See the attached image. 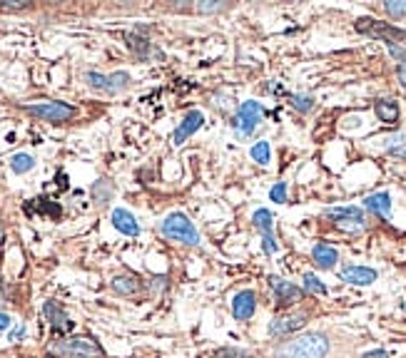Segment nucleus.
<instances>
[{
  "mask_svg": "<svg viewBox=\"0 0 406 358\" xmlns=\"http://www.w3.org/2000/svg\"><path fill=\"white\" fill-rule=\"evenodd\" d=\"M0 8L3 11H25L30 8V3L28 0H0Z\"/></svg>",
  "mask_w": 406,
  "mask_h": 358,
  "instance_id": "32",
  "label": "nucleus"
},
{
  "mask_svg": "<svg viewBox=\"0 0 406 358\" xmlns=\"http://www.w3.org/2000/svg\"><path fill=\"white\" fill-rule=\"evenodd\" d=\"M249 157H252V162H257V164H269V162H272V147H269L267 140H259L257 144H252Z\"/></svg>",
  "mask_w": 406,
  "mask_h": 358,
  "instance_id": "20",
  "label": "nucleus"
},
{
  "mask_svg": "<svg viewBox=\"0 0 406 358\" xmlns=\"http://www.w3.org/2000/svg\"><path fill=\"white\" fill-rule=\"evenodd\" d=\"M160 232H162V237L185 244V247H197L200 244V232L190 221V216L182 214V211H172V214L165 216L160 221Z\"/></svg>",
  "mask_w": 406,
  "mask_h": 358,
  "instance_id": "3",
  "label": "nucleus"
},
{
  "mask_svg": "<svg viewBox=\"0 0 406 358\" xmlns=\"http://www.w3.org/2000/svg\"><path fill=\"white\" fill-rule=\"evenodd\" d=\"M53 358H105L102 346L92 336H65L48 346Z\"/></svg>",
  "mask_w": 406,
  "mask_h": 358,
  "instance_id": "2",
  "label": "nucleus"
},
{
  "mask_svg": "<svg viewBox=\"0 0 406 358\" xmlns=\"http://www.w3.org/2000/svg\"><path fill=\"white\" fill-rule=\"evenodd\" d=\"M384 11L389 13L391 18H404L406 16V0H386Z\"/></svg>",
  "mask_w": 406,
  "mask_h": 358,
  "instance_id": "28",
  "label": "nucleus"
},
{
  "mask_svg": "<svg viewBox=\"0 0 406 358\" xmlns=\"http://www.w3.org/2000/svg\"><path fill=\"white\" fill-rule=\"evenodd\" d=\"M112 197V187L107 185L105 179H100V182H97L95 187H92V199L97 202V204H105L107 199H110Z\"/></svg>",
  "mask_w": 406,
  "mask_h": 358,
  "instance_id": "25",
  "label": "nucleus"
},
{
  "mask_svg": "<svg viewBox=\"0 0 406 358\" xmlns=\"http://www.w3.org/2000/svg\"><path fill=\"white\" fill-rule=\"evenodd\" d=\"M374 112L379 117V122H386V125H394L399 120V105L394 100H379L374 105Z\"/></svg>",
  "mask_w": 406,
  "mask_h": 358,
  "instance_id": "19",
  "label": "nucleus"
},
{
  "mask_svg": "<svg viewBox=\"0 0 406 358\" xmlns=\"http://www.w3.org/2000/svg\"><path fill=\"white\" fill-rule=\"evenodd\" d=\"M362 358H389V353L384 351V348H374V351H369V353H364Z\"/></svg>",
  "mask_w": 406,
  "mask_h": 358,
  "instance_id": "34",
  "label": "nucleus"
},
{
  "mask_svg": "<svg viewBox=\"0 0 406 358\" xmlns=\"http://www.w3.org/2000/svg\"><path fill=\"white\" fill-rule=\"evenodd\" d=\"M304 291L306 294H314V296H324L327 294V286H324L314 274H304Z\"/></svg>",
  "mask_w": 406,
  "mask_h": 358,
  "instance_id": "24",
  "label": "nucleus"
},
{
  "mask_svg": "<svg viewBox=\"0 0 406 358\" xmlns=\"http://www.w3.org/2000/svg\"><path fill=\"white\" fill-rule=\"evenodd\" d=\"M254 311H257V294L252 289L237 291L232 299V316L237 321H247V319L254 316Z\"/></svg>",
  "mask_w": 406,
  "mask_h": 358,
  "instance_id": "11",
  "label": "nucleus"
},
{
  "mask_svg": "<svg viewBox=\"0 0 406 358\" xmlns=\"http://www.w3.org/2000/svg\"><path fill=\"white\" fill-rule=\"evenodd\" d=\"M112 227H115L120 234H125V237H138V234H140L138 219H135V216H132L127 209H115V211H112Z\"/></svg>",
  "mask_w": 406,
  "mask_h": 358,
  "instance_id": "15",
  "label": "nucleus"
},
{
  "mask_svg": "<svg viewBox=\"0 0 406 358\" xmlns=\"http://www.w3.org/2000/svg\"><path fill=\"white\" fill-rule=\"evenodd\" d=\"M324 216H329L339 229H344L349 234H359L366 229L364 211L359 206H332V209L324 211Z\"/></svg>",
  "mask_w": 406,
  "mask_h": 358,
  "instance_id": "5",
  "label": "nucleus"
},
{
  "mask_svg": "<svg viewBox=\"0 0 406 358\" xmlns=\"http://www.w3.org/2000/svg\"><path fill=\"white\" fill-rule=\"evenodd\" d=\"M42 311H45V316H48V321H50V326H53L55 333L73 331V321H70V316L65 314L63 309H60L58 304H55V301H45Z\"/></svg>",
  "mask_w": 406,
  "mask_h": 358,
  "instance_id": "14",
  "label": "nucleus"
},
{
  "mask_svg": "<svg viewBox=\"0 0 406 358\" xmlns=\"http://www.w3.org/2000/svg\"><path fill=\"white\" fill-rule=\"evenodd\" d=\"M110 286H112V291H115V294H120V296H132V294H138V291L143 289L140 279H138V276H132V274L115 276V279L110 281Z\"/></svg>",
  "mask_w": 406,
  "mask_h": 358,
  "instance_id": "18",
  "label": "nucleus"
},
{
  "mask_svg": "<svg viewBox=\"0 0 406 358\" xmlns=\"http://www.w3.org/2000/svg\"><path fill=\"white\" fill-rule=\"evenodd\" d=\"M205 125V115H202L200 110H192V112H187L185 115V120L179 122L177 125V130H174V135H172V142L177 144H185V140L187 137H192V135H195L197 130H200V127Z\"/></svg>",
  "mask_w": 406,
  "mask_h": 358,
  "instance_id": "13",
  "label": "nucleus"
},
{
  "mask_svg": "<svg viewBox=\"0 0 406 358\" xmlns=\"http://www.w3.org/2000/svg\"><path fill=\"white\" fill-rule=\"evenodd\" d=\"M85 80L90 82V87H97V90H107V78L100 73H88L85 75Z\"/></svg>",
  "mask_w": 406,
  "mask_h": 358,
  "instance_id": "31",
  "label": "nucleus"
},
{
  "mask_svg": "<svg viewBox=\"0 0 406 358\" xmlns=\"http://www.w3.org/2000/svg\"><path fill=\"white\" fill-rule=\"evenodd\" d=\"M329 353V338L319 331L299 333L289 341H282L272 351V358H324Z\"/></svg>",
  "mask_w": 406,
  "mask_h": 358,
  "instance_id": "1",
  "label": "nucleus"
},
{
  "mask_svg": "<svg viewBox=\"0 0 406 358\" xmlns=\"http://www.w3.org/2000/svg\"><path fill=\"white\" fill-rule=\"evenodd\" d=\"M252 224L259 229L262 234V249L267 257L280 252V244H277V237H275V216L269 209H257L252 214Z\"/></svg>",
  "mask_w": 406,
  "mask_h": 358,
  "instance_id": "9",
  "label": "nucleus"
},
{
  "mask_svg": "<svg viewBox=\"0 0 406 358\" xmlns=\"http://www.w3.org/2000/svg\"><path fill=\"white\" fill-rule=\"evenodd\" d=\"M391 50V55H394L396 60H399V65H396V70H399V82L404 85V90H406V53L401 48H389Z\"/></svg>",
  "mask_w": 406,
  "mask_h": 358,
  "instance_id": "27",
  "label": "nucleus"
},
{
  "mask_svg": "<svg viewBox=\"0 0 406 358\" xmlns=\"http://www.w3.org/2000/svg\"><path fill=\"white\" fill-rule=\"evenodd\" d=\"M25 112L42 122H53V125H63V122L75 117V107L68 105V102H40V105H28Z\"/></svg>",
  "mask_w": 406,
  "mask_h": 358,
  "instance_id": "6",
  "label": "nucleus"
},
{
  "mask_svg": "<svg viewBox=\"0 0 406 358\" xmlns=\"http://www.w3.org/2000/svg\"><path fill=\"white\" fill-rule=\"evenodd\" d=\"M212 358H252V353L244 348H220L212 353Z\"/></svg>",
  "mask_w": 406,
  "mask_h": 358,
  "instance_id": "29",
  "label": "nucleus"
},
{
  "mask_svg": "<svg viewBox=\"0 0 406 358\" xmlns=\"http://www.w3.org/2000/svg\"><path fill=\"white\" fill-rule=\"evenodd\" d=\"M364 206L371 211V214L381 216V219H389V214H391V195H389V192H376V195H369L364 199Z\"/></svg>",
  "mask_w": 406,
  "mask_h": 358,
  "instance_id": "17",
  "label": "nucleus"
},
{
  "mask_svg": "<svg viewBox=\"0 0 406 358\" xmlns=\"http://www.w3.org/2000/svg\"><path fill=\"white\" fill-rule=\"evenodd\" d=\"M269 199L277 202V204H285L287 202V182H277V185L269 190Z\"/></svg>",
  "mask_w": 406,
  "mask_h": 358,
  "instance_id": "30",
  "label": "nucleus"
},
{
  "mask_svg": "<svg viewBox=\"0 0 406 358\" xmlns=\"http://www.w3.org/2000/svg\"><path fill=\"white\" fill-rule=\"evenodd\" d=\"M311 259H314V264H317V268H334L339 261V252L332 247V244H314V249H311Z\"/></svg>",
  "mask_w": 406,
  "mask_h": 358,
  "instance_id": "16",
  "label": "nucleus"
},
{
  "mask_svg": "<svg viewBox=\"0 0 406 358\" xmlns=\"http://www.w3.org/2000/svg\"><path fill=\"white\" fill-rule=\"evenodd\" d=\"M289 102H292V107H294V110L304 112V115H306V112L314 110V100H311L309 95H292Z\"/></svg>",
  "mask_w": 406,
  "mask_h": 358,
  "instance_id": "26",
  "label": "nucleus"
},
{
  "mask_svg": "<svg viewBox=\"0 0 406 358\" xmlns=\"http://www.w3.org/2000/svg\"><path fill=\"white\" fill-rule=\"evenodd\" d=\"M32 167H35V157H32V154H28V152L13 154L11 169H13L16 174H25V172H30Z\"/></svg>",
  "mask_w": 406,
  "mask_h": 358,
  "instance_id": "21",
  "label": "nucleus"
},
{
  "mask_svg": "<svg viewBox=\"0 0 406 358\" xmlns=\"http://www.w3.org/2000/svg\"><path fill=\"white\" fill-rule=\"evenodd\" d=\"M357 30L364 32V35H371V37H381L389 48H394L396 42H399V45H406V30L389 25V23L371 20V18H362V20H357Z\"/></svg>",
  "mask_w": 406,
  "mask_h": 358,
  "instance_id": "4",
  "label": "nucleus"
},
{
  "mask_svg": "<svg viewBox=\"0 0 406 358\" xmlns=\"http://www.w3.org/2000/svg\"><path fill=\"white\" fill-rule=\"evenodd\" d=\"M376 279H379V274H376V268H371V266H359V264H347V266L342 268V281H347V284H354V286H369V284H374Z\"/></svg>",
  "mask_w": 406,
  "mask_h": 358,
  "instance_id": "12",
  "label": "nucleus"
},
{
  "mask_svg": "<svg viewBox=\"0 0 406 358\" xmlns=\"http://www.w3.org/2000/svg\"><path fill=\"white\" fill-rule=\"evenodd\" d=\"M127 45H130L132 53L138 55V58H143V60L148 58L150 48H153L148 40H143V37H138V35H127Z\"/></svg>",
  "mask_w": 406,
  "mask_h": 358,
  "instance_id": "22",
  "label": "nucleus"
},
{
  "mask_svg": "<svg viewBox=\"0 0 406 358\" xmlns=\"http://www.w3.org/2000/svg\"><path fill=\"white\" fill-rule=\"evenodd\" d=\"M262 115H264V107L259 105V102H254V100L242 102L237 115H234V120H232L234 132H237L239 137H249V135L257 130L259 122H262Z\"/></svg>",
  "mask_w": 406,
  "mask_h": 358,
  "instance_id": "7",
  "label": "nucleus"
},
{
  "mask_svg": "<svg viewBox=\"0 0 406 358\" xmlns=\"http://www.w3.org/2000/svg\"><path fill=\"white\" fill-rule=\"evenodd\" d=\"M391 154H396V157H406V147H401V149H391Z\"/></svg>",
  "mask_w": 406,
  "mask_h": 358,
  "instance_id": "37",
  "label": "nucleus"
},
{
  "mask_svg": "<svg viewBox=\"0 0 406 358\" xmlns=\"http://www.w3.org/2000/svg\"><path fill=\"white\" fill-rule=\"evenodd\" d=\"M23 333H25V328H23V326H18V328H16V331H13V333H11V336H8V338H11V341H16V338H20V336H23Z\"/></svg>",
  "mask_w": 406,
  "mask_h": 358,
  "instance_id": "36",
  "label": "nucleus"
},
{
  "mask_svg": "<svg viewBox=\"0 0 406 358\" xmlns=\"http://www.w3.org/2000/svg\"><path fill=\"white\" fill-rule=\"evenodd\" d=\"M11 316H6V314H0V331H6V328H11Z\"/></svg>",
  "mask_w": 406,
  "mask_h": 358,
  "instance_id": "35",
  "label": "nucleus"
},
{
  "mask_svg": "<svg viewBox=\"0 0 406 358\" xmlns=\"http://www.w3.org/2000/svg\"><path fill=\"white\" fill-rule=\"evenodd\" d=\"M304 323H306L304 311H299V314H282V316H277L275 321L269 323L267 331H269V336H275V338H287L294 331H299Z\"/></svg>",
  "mask_w": 406,
  "mask_h": 358,
  "instance_id": "10",
  "label": "nucleus"
},
{
  "mask_svg": "<svg viewBox=\"0 0 406 358\" xmlns=\"http://www.w3.org/2000/svg\"><path fill=\"white\" fill-rule=\"evenodd\" d=\"M225 3H200V6H197V11L200 13H220V11H225Z\"/></svg>",
  "mask_w": 406,
  "mask_h": 358,
  "instance_id": "33",
  "label": "nucleus"
},
{
  "mask_svg": "<svg viewBox=\"0 0 406 358\" xmlns=\"http://www.w3.org/2000/svg\"><path fill=\"white\" fill-rule=\"evenodd\" d=\"M269 289L275 294V304L280 309H287V306H297L301 299H304V289H299L292 281L282 279V276H269Z\"/></svg>",
  "mask_w": 406,
  "mask_h": 358,
  "instance_id": "8",
  "label": "nucleus"
},
{
  "mask_svg": "<svg viewBox=\"0 0 406 358\" xmlns=\"http://www.w3.org/2000/svg\"><path fill=\"white\" fill-rule=\"evenodd\" d=\"M130 85V75L127 73H115V75H107V92H120Z\"/></svg>",
  "mask_w": 406,
  "mask_h": 358,
  "instance_id": "23",
  "label": "nucleus"
}]
</instances>
